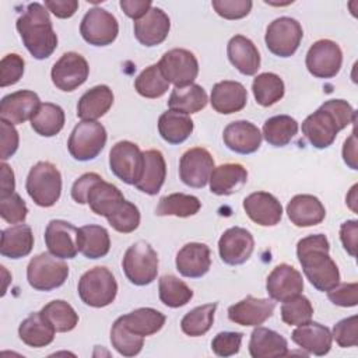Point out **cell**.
<instances>
[{
	"instance_id": "cell-1",
	"label": "cell",
	"mask_w": 358,
	"mask_h": 358,
	"mask_svg": "<svg viewBox=\"0 0 358 358\" xmlns=\"http://www.w3.org/2000/svg\"><path fill=\"white\" fill-rule=\"evenodd\" d=\"M330 245L323 234L302 238L296 243V257L305 277L322 292H327L340 282V271L329 255Z\"/></svg>"
},
{
	"instance_id": "cell-2",
	"label": "cell",
	"mask_w": 358,
	"mask_h": 358,
	"mask_svg": "<svg viewBox=\"0 0 358 358\" xmlns=\"http://www.w3.org/2000/svg\"><path fill=\"white\" fill-rule=\"evenodd\" d=\"M355 122L354 108L344 99L326 101L302 122V134L317 150L330 147L338 131Z\"/></svg>"
},
{
	"instance_id": "cell-3",
	"label": "cell",
	"mask_w": 358,
	"mask_h": 358,
	"mask_svg": "<svg viewBox=\"0 0 358 358\" xmlns=\"http://www.w3.org/2000/svg\"><path fill=\"white\" fill-rule=\"evenodd\" d=\"M15 28L27 50L38 60L48 59L57 48V35L53 29L49 11L41 3H29L18 17Z\"/></svg>"
},
{
	"instance_id": "cell-4",
	"label": "cell",
	"mask_w": 358,
	"mask_h": 358,
	"mask_svg": "<svg viewBox=\"0 0 358 358\" xmlns=\"http://www.w3.org/2000/svg\"><path fill=\"white\" fill-rule=\"evenodd\" d=\"M25 189L36 206H55L62 194L60 171L52 162L39 161L29 169Z\"/></svg>"
},
{
	"instance_id": "cell-5",
	"label": "cell",
	"mask_w": 358,
	"mask_h": 358,
	"mask_svg": "<svg viewBox=\"0 0 358 358\" xmlns=\"http://www.w3.org/2000/svg\"><path fill=\"white\" fill-rule=\"evenodd\" d=\"M80 299L92 308L110 305L117 294V282L108 267L96 266L85 271L78 280Z\"/></svg>"
},
{
	"instance_id": "cell-6",
	"label": "cell",
	"mask_w": 358,
	"mask_h": 358,
	"mask_svg": "<svg viewBox=\"0 0 358 358\" xmlns=\"http://www.w3.org/2000/svg\"><path fill=\"white\" fill-rule=\"evenodd\" d=\"M158 255L150 243L138 241L124 253L122 267L126 278L138 287L151 284L158 274Z\"/></svg>"
},
{
	"instance_id": "cell-7",
	"label": "cell",
	"mask_w": 358,
	"mask_h": 358,
	"mask_svg": "<svg viewBox=\"0 0 358 358\" xmlns=\"http://www.w3.org/2000/svg\"><path fill=\"white\" fill-rule=\"evenodd\" d=\"M106 129L96 120H81L69 137L67 148L76 161L95 159L106 144Z\"/></svg>"
},
{
	"instance_id": "cell-8",
	"label": "cell",
	"mask_w": 358,
	"mask_h": 358,
	"mask_svg": "<svg viewBox=\"0 0 358 358\" xmlns=\"http://www.w3.org/2000/svg\"><path fill=\"white\" fill-rule=\"evenodd\" d=\"M69 277V266L52 253L34 256L27 267L28 284L36 291H52L62 287Z\"/></svg>"
},
{
	"instance_id": "cell-9",
	"label": "cell",
	"mask_w": 358,
	"mask_h": 358,
	"mask_svg": "<svg viewBox=\"0 0 358 358\" xmlns=\"http://www.w3.org/2000/svg\"><path fill=\"white\" fill-rule=\"evenodd\" d=\"M301 24L291 17H280L268 24L264 35L267 49L278 57L292 56L302 41Z\"/></svg>"
},
{
	"instance_id": "cell-10",
	"label": "cell",
	"mask_w": 358,
	"mask_h": 358,
	"mask_svg": "<svg viewBox=\"0 0 358 358\" xmlns=\"http://www.w3.org/2000/svg\"><path fill=\"white\" fill-rule=\"evenodd\" d=\"M158 66L168 83L173 84L175 88L194 84L199 74V63L196 56L190 50L182 48H175L165 52L158 62Z\"/></svg>"
},
{
	"instance_id": "cell-11",
	"label": "cell",
	"mask_w": 358,
	"mask_h": 358,
	"mask_svg": "<svg viewBox=\"0 0 358 358\" xmlns=\"http://www.w3.org/2000/svg\"><path fill=\"white\" fill-rule=\"evenodd\" d=\"M144 157L140 147L131 141H117L109 151V168L116 178L127 185H136L143 172Z\"/></svg>"
},
{
	"instance_id": "cell-12",
	"label": "cell",
	"mask_w": 358,
	"mask_h": 358,
	"mask_svg": "<svg viewBox=\"0 0 358 358\" xmlns=\"http://www.w3.org/2000/svg\"><path fill=\"white\" fill-rule=\"evenodd\" d=\"M80 34L92 46H108L117 38L119 24L113 14L101 7H94L83 17Z\"/></svg>"
},
{
	"instance_id": "cell-13",
	"label": "cell",
	"mask_w": 358,
	"mask_h": 358,
	"mask_svg": "<svg viewBox=\"0 0 358 358\" xmlns=\"http://www.w3.org/2000/svg\"><path fill=\"white\" fill-rule=\"evenodd\" d=\"M305 64L313 77L333 78L341 69L343 52L334 41L319 39L309 48Z\"/></svg>"
},
{
	"instance_id": "cell-14",
	"label": "cell",
	"mask_w": 358,
	"mask_h": 358,
	"mask_svg": "<svg viewBox=\"0 0 358 358\" xmlns=\"http://www.w3.org/2000/svg\"><path fill=\"white\" fill-rule=\"evenodd\" d=\"M90 74L88 62L76 52L64 53L52 67L50 77L56 88L64 92L74 91L83 85Z\"/></svg>"
},
{
	"instance_id": "cell-15",
	"label": "cell",
	"mask_w": 358,
	"mask_h": 358,
	"mask_svg": "<svg viewBox=\"0 0 358 358\" xmlns=\"http://www.w3.org/2000/svg\"><path fill=\"white\" fill-rule=\"evenodd\" d=\"M214 168L213 155L203 147H194L180 157L179 178L186 186L201 189L208 183Z\"/></svg>"
},
{
	"instance_id": "cell-16",
	"label": "cell",
	"mask_w": 358,
	"mask_h": 358,
	"mask_svg": "<svg viewBox=\"0 0 358 358\" xmlns=\"http://www.w3.org/2000/svg\"><path fill=\"white\" fill-rule=\"evenodd\" d=\"M253 249V235L242 227L228 228L218 241L220 257L225 264L229 266H239L246 263L252 256Z\"/></svg>"
},
{
	"instance_id": "cell-17",
	"label": "cell",
	"mask_w": 358,
	"mask_h": 358,
	"mask_svg": "<svg viewBox=\"0 0 358 358\" xmlns=\"http://www.w3.org/2000/svg\"><path fill=\"white\" fill-rule=\"evenodd\" d=\"M266 291L273 301L284 302L303 291L302 274L292 266L281 263L275 266L266 280Z\"/></svg>"
},
{
	"instance_id": "cell-18",
	"label": "cell",
	"mask_w": 358,
	"mask_h": 358,
	"mask_svg": "<svg viewBox=\"0 0 358 358\" xmlns=\"http://www.w3.org/2000/svg\"><path fill=\"white\" fill-rule=\"evenodd\" d=\"M78 228L63 220H52L45 229V243L53 256L59 259H74L78 253Z\"/></svg>"
},
{
	"instance_id": "cell-19",
	"label": "cell",
	"mask_w": 358,
	"mask_h": 358,
	"mask_svg": "<svg viewBox=\"0 0 358 358\" xmlns=\"http://www.w3.org/2000/svg\"><path fill=\"white\" fill-rule=\"evenodd\" d=\"M275 303L273 299L255 298L248 295L242 301L228 308V319L241 326H260L274 313Z\"/></svg>"
},
{
	"instance_id": "cell-20",
	"label": "cell",
	"mask_w": 358,
	"mask_h": 358,
	"mask_svg": "<svg viewBox=\"0 0 358 358\" xmlns=\"http://www.w3.org/2000/svg\"><path fill=\"white\" fill-rule=\"evenodd\" d=\"M41 106L38 94L29 90H20L3 96L0 102V119L11 124H21L31 120Z\"/></svg>"
},
{
	"instance_id": "cell-21",
	"label": "cell",
	"mask_w": 358,
	"mask_h": 358,
	"mask_svg": "<svg viewBox=\"0 0 358 358\" xmlns=\"http://www.w3.org/2000/svg\"><path fill=\"white\" fill-rule=\"evenodd\" d=\"M243 210L253 222L262 227H274L282 218L281 203L267 192H255L245 197Z\"/></svg>"
},
{
	"instance_id": "cell-22",
	"label": "cell",
	"mask_w": 358,
	"mask_h": 358,
	"mask_svg": "<svg viewBox=\"0 0 358 358\" xmlns=\"http://www.w3.org/2000/svg\"><path fill=\"white\" fill-rule=\"evenodd\" d=\"M169 29V17L159 7H151L144 17L134 22V36L147 48L162 43L166 39Z\"/></svg>"
},
{
	"instance_id": "cell-23",
	"label": "cell",
	"mask_w": 358,
	"mask_h": 358,
	"mask_svg": "<svg viewBox=\"0 0 358 358\" xmlns=\"http://www.w3.org/2000/svg\"><path fill=\"white\" fill-rule=\"evenodd\" d=\"M262 133L256 124L248 120L229 123L222 133L224 144L236 154H253L262 145Z\"/></svg>"
},
{
	"instance_id": "cell-24",
	"label": "cell",
	"mask_w": 358,
	"mask_h": 358,
	"mask_svg": "<svg viewBox=\"0 0 358 358\" xmlns=\"http://www.w3.org/2000/svg\"><path fill=\"white\" fill-rule=\"evenodd\" d=\"M176 270L187 278H200L206 275L211 267V252L206 243H186L175 259Z\"/></svg>"
},
{
	"instance_id": "cell-25",
	"label": "cell",
	"mask_w": 358,
	"mask_h": 358,
	"mask_svg": "<svg viewBox=\"0 0 358 358\" xmlns=\"http://www.w3.org/2000/svg\"><path fill=\"white\" fill-rule=\"evenodd\" d=\"M291 338L298 347L316 357L326 355L330 351L333 341L329 327L312 320L296 326Z\"/></svg>"
},
{
	"instance_id": "cell-26",
	"label": "cell",
	"mask_w": 358,
	"mask_h": 358,
	"mask_svg": "<svg viewBox=\"0 0 358 358\" xmlns=\"http://www.w3.org/2000/svg\"><path fill=\"white\" fill-rule=\"evenodd\" d=\"M210 102L215 112L221 115H231L242 110L246 106L248 91L238 81L224 80L214 84Z\"/></svg>"
},
{
	"instance_id": "cell-27",
	"label": "cell",
	"mask_w": 358,
	"mask_h": 358,
	"mask_svg": "<svg viewBox=\"0 0 358 358\" xmlns=\"http://www.w3.org/2000/svg\"><path fill=\"white\" fill-rule=\"evenodd\" d=\"M287 214L295 227L306 228L320 224L326 217V208L313 194H296L289 200Z\"/></svg>"
},
{
	"instance_id": "cell-28",
	"label": "cell",
	"mask_w": 358,
	"mask_h": 358,
	"mask_svg": "<svg viewBox=\"0 0 358 358\" xmlns=\"http://www.w3.org/2000/svg\"><path fill=\"white\" fill-rule=\"evenodd\" d=\"M227 55L231 64L245 76H255L260 69V53L256 45L243 35H235L229 39Z\"/></svg>"
},
{
	"instance_id": "cell-29",
	"label": "cell",
	"mask_w": 358,
	"mask_h": 358,
	"mask_svg": "<svg viewBox=\"0 0 358 358\" xmlns=\"http://www.w3.org/2000/svg\"><path fill=\"white\" fill-rule=\"evenodd\" d=\"M143 172L134 186L145 194L155 196L165 182L166 162L162 152L158 150H147L143 152Z\"/></svg>"
},
{
	"instance_id": "cell-30",
	"label": "cell",
	"mask_w": 358,
	"mask_h": 358,
	"mask_svg": "<svg viewBox=\"0 0 358 358\" xmlns=\"http://www.w3.org/2000/svg\"><path fill=\"white\" fill-rule=\"evenodd\" d=\"M248 182V171L241 164H222L213 169L210 190L217 196H229L242 189Z\"/></svg>"
},
{
	"instance_id": "cell-31",
	"label": "cell",
	"mask_w": 358,
	"mask_h": 358,
	"mask_svg": "<svg viewBox=\"0 0 358 358\" xmlns=\"http://www.w3.org/2000/svg\"><path fill=\"white\" fill-rule=\"evenodd\" d=\"M249 354L252 358L285 357L288 354V343L280 333L256 326L250 334Z\"/></svg>"
},
{
	"instance_id": "cell-32",
	"label": "cell",
	"mask_w": 358,
	"mask_h": 358,
	"mask_svg": "<svg viewBox=\"0 0 358 358\" xmlns=\"http://www.w3.org/2000/svg\"><path fill=\"white\" fill-rule=\"evenodd\" d=\"M34 248V234L29 225L15 224L1 231L0 253L7 259H22Z\"/></svg>"
},
{
	"instance_id": "cell-33",
	"label": "cell",
	"mask_w": 358,
	"mask_h": 358,
	"mask_svg": "<svg viewBox=\"0 0 358 358\" xmlns=\"http://www.w3.org/2000/svg\"><path fill=\"white\" fill-rule=\"evenodd\" d=\"M113 99V92L108 85H95L80 98L77 116L81 120H96L112 108Z\"/></svg>"
},
{
	"instance_id": "cell-34",
	"label": "cell",
	"mask_w": 358,
	"mask_h": 358,
	"mask_svg": "<svg viewBox=\"0 0 358 358\" xmlns=\"http://www.w3.org/2000/svg\"><path fill=\"white\" fill-rule=\"evenodd\" d=\"M56 330L39 312H32L25 317L18 327L20 340L34 348L49 345L55 340Z\"/></svg>"
},
{
	"instance_id": "cell-35",
	"label": "cell",
	"mask_w": 358,
	"mask_h": 358,
	"mask_svg": "<svg viewBox=\"0 0 358 358\" xmlns=\"http://www.w3.org/2000/svg\"><path fill=\"white\" fill-rule=\"evenodd\" d=\"M78 252L87 259H101L109 253L110 238L106 228L101 225H84L78 228L77 235Z\"/></svg>"
},
{
	"instance_id": "cell-36",
	"label": "cell",
	"mask_w": 358,
	"mask_h": 358,
	"mask_svg": "<svg viewBox=\"0 0 358 358\" xmlns=\"http://www.w3.org/2000/svg\"><path fill=\"white\" fill-rule=\"evenodd\" d=\"M124 200L123 193L113 183L105 182L102 178L96 180L88 192L87 204L91 211L96 215L108 217L113 213V210Z\"/></svg>"
},
{
	"instance_id": "cell-37",
	"label": "cell",
	"mask_w": 358,
	"mask_h": 358,
	"mask_svg": "<svg viewBox=\"0 0 358 358\" xmlns=\"http://www.w3.org/2000/svg\"><path fill=\"white\" fill-rule=\"evenodd\" d=\"M194 123L189 115L166 110L158 119V133L169 144H180L193 133Z\"/></svg>"
},
{
	"instance_id": "cell-38",
	"label": "cell",
	"mask_w": 358,
	"mask_h": 358,
	"mask_svg": "<svg viewBox=\"0 0 358 358\" xmlns=\"http://www.w3.org/2000/svg\"><path fill=\"white\" fill-rule=\"evenodd\" d=\"M207 102L208 96L204 88L199 84H190L187 87L173 88L168 99V106L171 110L192 115L204 109Z\"/></svg>"
},
{
	"instance_id": "cell-39",
	"label": "cell",
	"mask_w": 358,
	"mask_h": 358,
	"mask_svg": "<svg viewBox=\"0 0 358 358\" xmlns=\"http://www.w3.org/2000/svg\"><path fill=\"white\" fill-rule=\"evenodd\" d=\"M126 327L141 337H147L159 331L165 324V315L154 308H138L122 316Z\"/></svg>"
},
{
	"instance_id": "cell-40",
	"label": "cell",
	"mask_w": 358,
	"mask_h": 358,
	"mask_svg": "<svg viewBox=\"0 0 358 358\" xmlns=\"http://www.w3.org/2000/svg\"><path fill=\"white\" fill-rule=\"evenodd\" d=\"M66 122L64 110L62 106L45 102L41 103L36 113L31 119V127L42 137H53L63 129Z\"/></svg>"
},
{
	"instance_id": "cell-41",
	"label": "cell",
	"mask_w": 358,
	"mask_h": 358,
	"mask_svg": "<svg viewBox=\"0 0 358 358\" xmlns=\"http://www.w3.org/2000/svg\"><path fill=\"white\" fill-rule=\"evenodd\" d=\"M298 133V122L288 115L268 117L263 124L262 136L273 147L287 145Z\"/></svg>"
},
{
	"instance_id": "cell-42",
	"label": "cell",
	"mask_w": 358,
	"mask_h": 358,
	"mask_svg": "<svg viewBox=\"0 0 358 358\" xmlns=\"http://www.w3.org/2000/svg\"><path fill=\"white\" fill-rule=\"evenodd\" d=\"M200 208L201 203L196 196L186 193H172L159 199V203L155 208V214L159 217L175 215L186 218L197 214Z\"/></svg>"
},
{
	"instance_id": "cell-43",
	"label": "cell",
	"mask_w": 358,
	"mask_h": 358,
	"mask_svg": "<svg viewBox=\"0 0 358 358\" xmlns=\"http://www.w3.org/2000/svg\"><path fill=\"white\" fill-rule=\"evenodd\" d=\"M252 91L259 105L271 106L284 96L285 85L280 76L274 73H262L255 77L252 83Z\"/></svg>"
},
{
	"instance_id": "cell-44",
	"label": "cell",
	"mask_w": 358,
	"mask_h": 358,
	"mask_svg": "<svg viewBox=\"0 0 358 358\" xmlns=\"http://www.w3.org/2000/svg\"><path fill=\"white\" fill-rule=\"evenodd\" d=\"M41 313L57 333L71 331L78 324L77 312L63 299L50 301L41 309Z\"/></svg>"
},
{
	"instance_id": "cell-45",
	"label": "cell",
	"mask_w": 358,
	"mask_h": 358,
	"mask_svg": "<svg viewBox=\"0 0 358 358\" xmlns=\"http://www.w3.org/2000/svg\"><path fill=\"white\" fill-rule=\"evenodd\" d=\"M161 302L168 308H180L193 298L192 288L172 274H165L158 281Z\"/></svg>"
},
{
	"instance_id": "cell-46",
	"label": "cell",
	"mask_w": 358,
	"mask_h": 358,
	"mask_svg": "<svg viewBox=\"0 0 358 358\" xmlns=\"http://www.w3.org/2000/svg\"><path fill=\"white\" fill-rule=\"evenodd\" d=\"M218 303H206L201 306H196L192 310H189L180 320V329L186 336L190 337H200L206 334L213 323H214V315Z\"/></svg>"
},
{
	"instance_id": "cell-47",
	"label": "cell",
	"mask_w": 358,
	"mask_h": 358,
	"mask_svg": "<svg viewBox=\"0 0 358 358\" xmlns=\"http://www.w3.org/2000/svg\"><path fill=\"white\" fill-rule=\"evenodd\" d=\"M136 91L150 99L162 96L169 90V83L162 74L158 63L145 67L134 80Z\"/></svg>"
},
{
	"instance_id": "cell-48",
	"label": "cell",
	"mask_w": 358,
	"mask_h": 358,
	"mask_svg": "<svg viewBox=\"0 0 358 358\" xmlns=\"http://www.w3.org/2000/svg\"><path fill=\"white\" fill-rule=\"evenodd\" d=\"M110 343L112 347L123 357H134L137 354H140V351L143 350L144 345V337L131 333L122 316L117 317L115 320V323L112 324L110 329Z\"/></svg>"
},
{
	"instance_id": "cell-49",
	"label": "cell",
	"mask_w": 358,
	"mask_h": 358,
	"mask_svg": "<svg viewBox=\"0 0 358 358\" xmlns=\"http://www.w3.org/2000/svg\"><path fill=\"white\" fill-rule=\"evenodd\" d=\"M313 316V306L303 295L292 296L281 305V319L288 326H299L309 322Z\"/></svg>"
},
{
	"instance_id": "cell-50",
	"label": "cell",
	"mask_w": 358,
	"mask_h": 358,
	"mask_svg": "<svg viewBox=\"0 0 358 358\" xmlns=\"http://www.w3.org/2000/svg\"><path fill=\"white\" fill-rule=\"evenodd\" d=\"M106 220L115 231L120 234H130L140 225V211L136 204L124 199L113 213L106 217Z\"/></svg>"
},
{
	"instance_id": "cell-51",
	"label": "cell",
	"mask_w": 358,
	"mask_h": 358,
	"mask_svg": "<svg viewBox=\"0 0 358 358\" xmlns=\"http://www.w3.org/2000/svg\"><path fill=\"white\" fill-rule=\"evenodd\" d=\"M28 207L18 193L0 197V215L8 224H22L27 218Z\"/></svg>"
},
{
	"instance_id": "cell-52",
	"label": "cell",
	"mask_w": 358,
	"mask_h": 358,
	"mask_svg": "<svg viewBox=\"0 0 358 358\" xmlns=\"http://www.w3.org/2000/svg\"><path fill=\"white\" fill-rule=\"evenodd\" d=\"M331 337L341 348L355 347L358 344V316L352 315L337 322L333 327Z\"/></svg>"
},
{
	"instance_id": "cell-53",
	"label": "cell",
	"mask_w": 358,
	"mask_h": 358,
	"mask_svg": "<svg viewBox=\"0 0 358 358\" xmlns=\"http://www.w3.org/2000/svg\"><path fill=\"white\" fill-rule=\"evenodd\" d=\"M24 59L17 53L6 55L0 62V87H8L18 83L24 74Z\"/></svg>"
},
{
	"instance_id": "cell-54",
	"label": "cell",
	"mask_w": 358,
	"mask_h": 358,
	"mask_svg": "<svg viewBox=\"0 0 358 358\" xmlns=\"http://www.w3.org/2000/svg\"><path fill=\"white\" fill-rule=\"evenodd\" d=\"M211 6L225 20H241L250 13L253 3L250 0H213Z\"/></svg>"
},
{
	"instance_id": "cell-55",
	"label": "cell",
	"mask_w": 358,
	"mask_h": 358,
	"mask_svg": "<svg viewBox=\"0 0 358 358\" xmlns=\"http://www.w3.org/2000/svg\"><path fill=\"white\" fill-rule=\"evenodd\" d=\"M243 334L239 331H221L211 341V350L218 357H231L239 352Z\"/></svg>"
},
{
	"instance_id": "cell-56",
	"label": "cell",
	"mask_w": 358,
	"mask_h": 358,
	"mask_svg": "<svg viewBox=\"0 0 358 358\" xmlns=\"http://www.w3.org/2000/svg\"><path fill=\"white\" fill-rule=\"evenodd\" d=\"M327 298L337 306L352 308L358 303V284L357 282H343L337 284L334 288L327 291Z\"/></svg>"
},
{
	"instance_id": "cell-57",
	"label": "cell",
	"mask_w": 358,
	"mask_h": 358,
	"mask_svg": "<svg viewBox=\"0 0 358 358\" xmlns=\"http://www.w3.org/2000/svg\"><path fill=\"white\" fill-rule=\"evenodd\" d=\"M0 141H1V159L6 161L8 158H11L15 151L18 150V144H20V137H18V131L15 130L14 124L8 123L7 120L0 119Z\"/></svg>"
},
{
	"instance_id": "cell-58",
	"label": "cell",
	"mask_w": 358,
	"mask_h": 358,
	"mask_svg": "<svg viewBox=\"0 0 358 358\" xmlns=\"http://www.w3.org/2000/svg\"><path fill=\"white\" fill-rule=\"evenodd\" d=\"M101 176L95 172H87L81 175L71 186V197L78 204H87V196L92 185L99 180Z\"/></svg>"
},
{
	"instance_id": "cell-59",
	"label": "cell",
	"mask_w": 358,
	"mask_h": 358,
	"mask_svg": "<svg viewBox=\"0 0 358 358\" xmlns=\"http://www.w3.org/2000/svg\"><path fill=\"white\" fill-rule=\"evenodd\" d=\"M357 234H358V222L357 220H348L340 227V239L343 248L347 250L350 256H355L357 252Z\"/></svg>"
},
{
	"instance_id": "cell-60",
	"label": "cell",
	"mask_w": 358,
	"mask_h": 358,
	"mask_svg": "<svg viewBox=\"0 0 358 358\" xmlns=\"http://www.w3.org/2000/svg\"><path fill=\"white\" fill-rule=\"evenodd\" d=\"M45 7L57 18H70L78 10L77 0H45Z\"/></svg>"
},
{
	"instance_id": "cell-61",
	"label": "cell",
	"mask_w": 358,
	"mask_h": 358,
	"mask_svg": "<svg viewBox=\"0 0 358 358\" xmlns=\"http://www.w3.org/2000/svg\"><path fill=\"white\" fill-rule=\"evenodd\" d=\"M119 4L123 13L136 21L144 17L152 7V3L150 0H120Z\"/></svg>"
},
{
	"instance_id": "cell-62",
	"label": "cell",
	"mask_w": 358,
	"mask_h": 358,
	"mask_svg": "<svg viewBox=\"0 0 358 358\" xmlns=\"http://www.w3.org/2000/svg\"><path fill=\"white\" fill-rule=\"evenodd\" d=\"M0 176H1L0 197H6V196L13 194L14 190H15L14 172L6 162H1V165H0Z\"/></svg>"
},
{
	"instance_id": "cell-63",
	"label": "cell",
	"mask_w": 358,
	"mask_h": 358,
	"mask_svg": "<svg viewBox=\"0 0 358 358\" xmlns=\"http://www.w3.org/2000/svg\"><path fill=\"white\" fill-rule=\"evenodd\" d=\"M343 159L351 169H358L357 165V140H355V131L352 130L351 136L344 141L343 145Z\"/></svg>"
}]
</instances>
